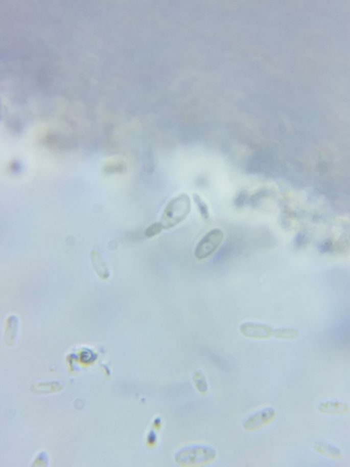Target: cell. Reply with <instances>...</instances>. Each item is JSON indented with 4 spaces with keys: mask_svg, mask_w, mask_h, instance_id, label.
Returning <instances> with one entry per match:
<instances>
[{
    "mask_svg": "<svg viewBox=\"0 0 350 467\" xmlns=\"http://www.w3.org/2000/svg\"><path fill=\"white\" fill-rule=\"evenodd\" d=\"M191 210L192 204L189 194L180 193L168 202L159 223L164 229L174 228L188 217Z\"/></svg>",
    "mask_w": 350,
    "mask_h": 467,
    "instance_id": "6da1fadb",
    "label": "cell"
},
{
    "mask_svg": "<svg viewBox=\"0 0 350 467\" xmlns=\"http://www.w3.org/2000/svg\"><path fill=\"white\" fill-rule=\"evenodd\" d=\"M318 411L320 413L328 414V415H344L348 413L349 406L348 404L342 402V401H323L319 403L318 407Z\"/></svg>",
    "mask_w": 350,
    "mask_h": 467,
    "instance_id": "8992f818",
    "label": "cell"
},
{
    "mask_svg": "<svg viewBox=\"0 0 350 467\" xmlns=\"http://www.w3.org/2000/svg\"><path fill=\"white\" fill-rule=\"evenodd\" d=\"M147 441H148V444H149V445H151V446H153V445L156 444L157 435L156 434H155V432L151 431V433L148 435Z\"/></svg>",
    "mask_w": 350,
    "mask_h": 467,
    "instance_id": "2e32d148",
    "label": "cell"
},
{
    "mask_svg": "<svg viewBox=\"0 0 350 467\" xmlns=\"http://www.w3.org/2000/svg\"><path fill=\"white\" fill-rule=\"evenodd\" d=\"M81 362L82 363H85V364H89V363H92V361L96 359V357H94V352L92 350L90 349H83L81 352Z\"/></svg>",
    "mask_w": 350,
    "mask_h": 467,
    "instance_id": "9a60e30c",
    "label": "cell"
},
{
    "mask_svg": "<svg viewBox=\"0 0 350 467\" xmlns=\"http://www.w3.org/2000/svg\"><path fill=\"white\" fill-rule=\"evenodd\" d=\"M313 449L319 454L328 457L330 459L341 460L343 458V453L340 449L323 441H315L313 444Z\"/></svg>",
    "mask_w": 350,
    "mask_h": 467,
    "instance_id": "ba28073f",
    "label": "cell"
},
{
    "mask_svg": "<svg viewBox=\"0 0 350 467\" xmlns=\"http://www.w3.org/2000/svg\"><path fill=\"white\" fill-rule=\"evenodd\" d=\"M217 457L215 449L196 445L186 447L176 453L175 461L180 466H201L213 462Z\"/></svg>",
    "mask_w": 350,
    "mask_h": 467,
    "instance_id": "7a4b0ae2",
    "label": "cell"
},
{
    "mask_svg": "<svg viewBox=\"0 0 350 467\" xmlns=\"http://www.w3.org/2000/svg\"><path fill=\"white\" fill-rule=\"evenodd\" d=\"M274 329L258 322H245L240 325V333L248 339H268L274 337Z\"/></svg>",
    "mask_w": 350,
    "mask_h": 467,
    "instance_id": "5b68a950",
    "label": "cell"
},
{
    "mask_svg": "<svg viewBox=\"0 0 350 467\" xmlns=\"http://www.w3.org/2000/svg\"><path fill=\"white\" fill-rule=\"evenodd\" d=\"M161 420H162V419H159V418L155 419V420H154V425H155L156 427H160V425H162V421H161Z\"/></svg>",
    "mask_w": 350,
    "mask_h": 467,
    "instance_id": "e0dca14e",
    "label": "cell"
},
{
    "mask_svg": "<svg viewBox=\"0 0 350 467\" xmlns=\"http://www.w3.org/2000/svg\"><path fill=\"white\" fill-rule=\"evenodd\" d=\"M223 239L224 234L222 230L219 228L210 230L196 245L194 250V256L199 261L207 259L221 247Z\"/></svg>",
    "mask_w": 350,
    "mask_h": 467,
    "instance_id": "3957f363",
    "label": "cell"
},
{
    "mask_svg": "<svg viewBox=\"0 0 350 467\" xmlns=\"http://www.w3.org/2000/svg\"><path fill=\"white\" fill-rule=\"evenodd\" d=\"M162 230H164V228L161 226V224L159 221H157V223H154V224L151 225L146 229L145 231H144V235H145L146 237L151 238L153 236H156L159 234H161V232Z\"/></svg>",
    "mask_w": 350,
    "mask_h": 467,
    "instance_id": "5bb4252c",
    "label": "cell"
},
{
    "mask_svg": "<svg viewBox=\"0 0 350 467\" xmlns=\"http://www.w3.org/2000/svg\"><path fill=\"white\" fill-rule=\"evenodd\" d=\"M299 336L300 332L295 328L281 327L274 329V337L276 339L292 340L298 339Z\"/></svg>",
    "mask_w": 350,
    "mask_h": 467,
    "instance_id": "8fae6325",
    "label": "cell"
},
{
    "mask_svg": "<svg viewBox=\"0 0 350 467\" xmlns=\"http://www.w3.org/2000/svg\"><path fill=\"white\" fill-rule=\"evenodd\" d=\"M193 381L194 382V385L196 387V389L198 390V392L202 394H206L207 392H208V384H207V382L205 380V376H204V374L200 371H196L194 372V375H193Z\"/></svg>",
    "mask_w": 350,
    "mask_h": 467,
    "instance_id": "7c38bea8",
    "label": "cell"
},
{
    "mask_svg": "<svg viewBox=\"0 0 350 467\" xmlns=\"http://www.w3.org/2000/svg\"><path fill=\"white\" fill-rule=\"evenodd\" d=\"M194 203L196 204L197 209L199 210L200 215L203 218L204 220H209L210 213L208 206L205 203V201L202 199L198 193H194L193 194Z\"/></svg>",
    "mask_w": 350,
    "mask_h": 467,
    "instance_id": "4fadbf2b",
    "label": "cell"
},
{
    "mask_svg": "<svg viewBox=\"0 0 350 467\" xmlns=\"http://www.w3.org/2000/svg\"><path fill=\"white\" fill-rule=\"evenodd\" d=\"M275 418V410L274 408H263L245 419V421L243 422V428L245 431L253 432L269 425Z\"/></svg>",
    "mask_w": 350,
    "mask_h": 467,
    "instance_id": "277c9868",
    "label": "cell"
},
{
    "mask_svg": "<svg viewBox=\"0 0 350 467\" xmlns=\"http://www.w3.org/2000/svg\"><path fill=\"white\" fill-rule=\"evenodd\" d=\"M18 319L16 316H10L7 319L5 324V343L8 346H12L16 339L18 331Z\"/></svg>",
    "mask_w": 350,
    "mask_h": 467,
    "instance_id": "9c48e42d",
    "label": "cell"
},
{
    "mask_svg": "<svg viewBox=\"0 0 350 467\" xmlns=\"http://www.w3.org/2000/svg\"><path fill=\"white\" fill-rule=\"evenodd\" d=\"M126 168V164L124 159L114 157L109 158L104 164V171L108 174H118L123 173Z\"/></svg>",
    "mask_w": 350,
    "mask_h": 467,
    "instance_id": "30bf717a",
    "label": "cell"
},
{
    "mask_svg": "<svg viewBox=\"0 0 350 467\" xmlns=\"http://www.w3.org/2000/svg\"><path fill=\"white\" fill-rule=\"evenodd\" d=\"M90 259H91L92 269L97 273V276L103 280H107L109 279L110 272L106 263V261L103 258L102 254L97 250H92L90 253Z\"/></svg>",
    "mask_w": 350,
    "mask_h": 467,
    "instance_id": "52a82bcc",
    "label": "cell"
}]
</instances>
